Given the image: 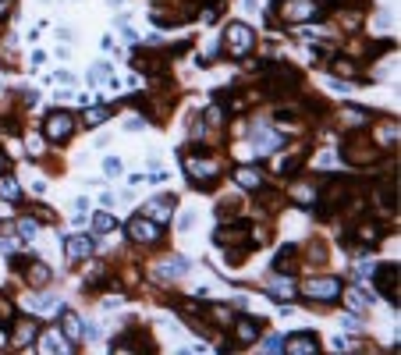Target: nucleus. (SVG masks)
<instances>
[{"instance_id": "nucleus-45", "label": "nucleus", "mask_w": 401, "mask_h": 355, "mask_svg": "<svg viewBox=\"0 0 401 355\" xmlns=\"http://www.w3.org/2000/svg\"><path fill=\"white\" fill-rule=\"evenodd\" d=\"M11 8H15V0H0V18H8Z\"/></svg>"}, {"instance_id": "nucleus-2", "label": "nucleus", "mask_w": 401, "mask_h": 355, "mask_svg": "<svg viewBox=\"0 0 401 355\" xmlns=\"http://www.w3.org/2000/svg\"><path fill=\"white\" fill-rule=\"evenodd\" d=\"M182 167H185V174H189V182H196L199 189H210L217 178L224 174V163L217 160V156H210V153H199V156H185L182 160Z\"/></svg>"}, {"instance_id": "nucleus-10", "label": "nucleus", "mask_w": 401, "mask_h": 355, "mask_svg": "<svg viewBox=\"0 0 401 355\" xmlns=\"http://www.w3.org/2000/svg\"><path fill=\"white\" fill-rule=\"evenodd\" d=\"M373 277H376V288L380 295L397 309V263H383V267H373Z\"/></svg>"}, {"instance_id": "nucleus-47", "label": "nucleus", "mask_w": 401, "mask_h": 355, "mask_svg": "<svg viewBox=\"0 0 401 355\" xmlns=\"http://www.w3.org/2000/svg\"><path fill=\"white\" fill-rule=\"evenodd\" d=\"M203 22H210V25H213V22H217V8H213V4H210V8H206V11H203Z\"/></svg>"}, {"instance_id": "nucleus-4", "label": "nucleus", "mask_w": 401, "mask_h": 355, "mask_svg": "<svg viewBox=\"0 0 401 355\" xmlns=\"http://www.w3.org/2000/svg\"><path fill=\"white\" fill-rule=\"evenodd\" d=\"M341 288L345 284H341V277H334V274H316V277H306L299 284V291L313 302H341Z\"/></svg>"}, {"instance_id": "nucleus-31", "label": "nucleus", "mask_w": 401, "mask_h": 355, "mask_svg": "<svg viewBox=\"0 0 401 355\" xmlns=\"http://www.w3.org/2000/svg\"><path fill=\"white\" fill-rule=\"evenodd\" d=\"M299 163H302V156H295V153H280V156H273V170L277 174H295L299 170Z\"/></svg>"}, {"instance_id": "nucleus-42", "label": "nucleus", "mask_w": 401, "mask_h": 355, "mask_svg": "<svg viewBox=\"0 0 401 355\" xmlns=\"http://www.w3.org/2000/svg\"><path fill=\"white\" fill-rule=\"evenodd\" d=\"M32 213H36V220H43V224H57V217H53L46 206H32Z\"/></svg>"}, {"instance_id": "nucleus-49", "label": "nucleus", "mask_w": 401, "mask_h": 355, "mask_svg": "<svg viewBox=\"0 0 401 355\" xmlns=\"http://www.w3.org/2000/svg\"><path fill=\"white\" fill-rule=\"evenodd\" d=\"M142 125H146V121H142V117H128V128H132V132H139Z\"/></svg>"}, {"instance_id": "nucleus-48", "label": "nucleus", "mask_w": 401, "mask_h": 355, "mask_svg": "<svg viewBox=\"0 0 401 355\" xmlns=\"http://www.w3.org/2000/svg\"><path fill=\"white\" fill-rule=\"evenodd\" d=\"M178 224H182V231H192V224H196V217H192V213H185V217H182Z\"/></svg>"}, {"instance_id": "nucleus-51", "label": "nucleus", "mask_w": 401, "mask_h": 355, "mask_svg": "<svg viewBox=\"0 0 401 355\" xmlns=\"http://www.w3.org/2000/svg\"><path fill=\"white\" fill-rule=\"evenodd\" d=\"M0 344H8V330H4V323H0Z\"/></svg>"}, {"instance_id": "nucleus-35", "label": "nucleus", "mask_w": 401, "mask_h": 355, "mask_svg": "<svg viewBox=\"0 0 401 355\" xmlns=\"http://www.w3.org/2000/svg\"><path fill=\"white\" fill-rule=\"evenodd\" d=\"M15 227H18V234H22V239H36V231H39V220H36V217H22Z\"/></svg>"}, {"instance_id": "nucleus-36", "label": "nucleus", "mask_w": 401, "mask_h": 355, "mask_svg": "<svg viewBox=\"0 0 401 355\" xmlns=\"http://www.w3.org/2000/svg\"><path fill=\"white\" fill-rule=\"evenodd\" d=\"M292 291H295V288H292V281H273L270 299H277V302H280V299H292Z\"/></svg>"}, {"instance_id": "nucleus-23", "label": "nucleus", "mask_w": 401, "mask_h": 355, "mask_svg": "<svg viewBox=\"0 0 401 355\" xmlns=\"http://www.w3.org/2000/svg\"><path fill=\"white\" fill-rule=\"evenodd\" d=\"M341 302H345L352 313H366L369 309V299L362 288H341Z\"/></svg>"}, {"instance_id": "nucleus-1", "label": "nucleus", "mask_w": 401, "mask_h": 355, "mask_svg": "<svg viewBox=\"0 0 401 355\" xmlns=\"http://www.w3.org/2000/svg\"><path fill=\"white\" fill-rule=\"evenodd\" d=\"M213 242H217L220 249H231V260H242V253L256 246L249 220H235V224H224V227H217Z\"/></svg>"}, {"instance_id": "nucleus-50", "label": "nucleus", "mask_w": 401, "mask_h": 355, "mask_svg": "<svg viewBox=\"0 0 401 355\" xmlns=\"http://www.w3.org/2000/svg\"><path fill=\"white\" fill-rule=\"evenodd\" d=\"M8 170V156H4V149H0V174Z\"/></svg>"}, {"instance_id": "nucleus-6", "label": "nucleus", "mask_w": 401, "mask_h": 355, "mask_svg": "<svg viewBox=\"0 0 401 355\" xmlns=\"http://www.w3.org/2000/svg\"><path fill=\"white\" fill-rule=\"evenodd\" d=\"M323 15V0H284L280 4V22L288 25H306Z\"/></svg>"}, {"instance_id": "nucleus-33", "label": "nucleus", "mask_w": 401, "mask_h": 355, "mask_svg": "<svg viewBox=\"0 0 401 355\" xmlns=\"http://www.w3.org/2000/svg\"><path fill=\"white\" fill-rule=\"evenodd\" d=\"M114 227H118V217H114V213H107V210L93 213V231H100V234H110Z\"/></svg>"}, {"instance_id": "nucleus-44", "label": "nucleus", "mask_w": 401, "mask_h": 355, "mask_svg": "<svg viewBox=\"0 0 401 355\" xmlns=\"http://www.w3.org/2000/svg\"><path fill=\"white\" fill-rule=\"evenodd\" d=\"M263 344H266V351H280V334H270Z\"/></svg>"}, {"instance_id": "nucleus-15", "label": "nucleus", "mask_w": 401, "mask_h": 355, "mask_svg": "<svg viewBox=\"0 0 401 355\" xmlns=\"http://www.w3.org/2000/svg\"><path fill=\"white\" fill-rule=\"evenodd\" d=\"M64 256H68L72 263L89 260V256H93V239H89V234H68V239H64Z\"/></svg>"}, {"instance_id": "nucleus-26", "label": "nucleus", "mask_w": 401, "mask_h": 355, "mask_svg": "<svg viewBox=\"0 0 401 355\" xmlns=\"http://www.w3.org/2000/svg\"><path fill=\"white\" fill-rule=\"evenodd\" d=\"M29 309H32V313H46V316H57V313L64 309V302L57 299V295H53V299H50V295H39V299H29Z\"/></svg>"}, {"instance_id": "nucleus-19", "label": "nucleus", "mask_w": 401, "mask_h": 355, "mask_svg": "<svg viewBox=\"0 0 401 355\" xmlns=\"http://www.w3.org/2000/svg\"><path fill=\"white\" fill-rule=\"evenodd\" d=\"M192 270V263L185 260V256H167V260H160V281H182L185 274Z\"/></svg>"}, {"instance_id": "nucleus-32", "label": "nucleus", "mask_w": 401, "mask_h": 355, "mask_svg": "<svg viewBox=\"0 0 401 355\" xmlns=\"http://www.w3.org/2000/svg\"><path fill=\"white\" fill-rule=\"evenodd\" d=\"M330 68H334V75H341V79H352V82H359V65H355V61H345V57H334V61H330Z\"/></svg>"}, {"instance_id": "nucleus-46", "label": "nucleus", "mask_w": 401, "mask_h": 355, "mask_svg": "<svg viewBox=\"0 0 401 355\" xmlns=\"http://www.w3.org/2000/svg\"><path fill=\"white\" fill-rule=\"evenodd\" d=\"M341 327H345V330H359V320L355 316H345V320H341Z\"/></svg>"}, {"instance_id": "nucleus-14", "label": "nucleus", "mask_w": 401, "mask_h": 355, "mask_svg": "<svg viewBox=\"0 0 401 355\" xmlns=\"http://www.w3.org/2000/svg\"><path fill=\"white\" fill-rule=\"evenodd\" d=\"M170 213H175V199H170V196H156V199H149L142 206V217L153 220V224H160V227L170 220Z\"/></svg>"}, {"instance_id": "nucleus-7", "label": "nucleus", "mask_w": 401, "mask_h": 355, "mask_svg": "<svg viewBox=\"0 0 401 355\" xmlns=\"http://www.w3.org/2000/svg\"><path fill=\"white\" fill-rule=\"evenodd\" d=\"M249 142H252V153H273V149H280L284 135H280V128H273L270 121H256V125L249 128Z\"/></svg>"}, {"instance_id": "nucleus-30", "label": "nucleus", "mask_w": 401, "mask_h": 355, "mask_svg": "<svg viewBox=\"0 0 401 355\" xmlns=\"http://www.w3.org/2000/svg\"><path fill=\"white\" fill-rule=\"evenodd\" d=\"M0 199H8V203H18V199H22V185H18V178H11L8 170L0 174Z\"/></svg>"}, {"instance_id": "nucleus-41", "label": "nucleus", "mask_w": 401, "mask_h": 355, "mask_svg": "<svg viewBox=\"0 0 401 355\" xmlns=\"http://www.w3.org/2000/svg\"><path fill=\"white\" fill-rule=\"evenodd\" d=\"M103 170H107L110 178H118V174H121V160H118V156H107V160H103Z\"/></svg>"}, {"instance_id": "nucleus-34", "label": "nucleus", "mask_w": 401, "mask_h": 355, "mask_svg": "<svg viewBox=\"0 0 401 355\" xmlns=\"http://www.w3.org/2000/svg\"><path fill=\"white\" fill-rule=\"evenodd\" d=\"M89 82H93V86H110V89H114L110 65H103V61H100V65H93V72H89Z\"/></svg>"}, {"instance_id": "nucleus-18", "label": "nucleus", "mask_w": 401, "mask_h": 355, "mask_svg": "<svg viewBox=\"0 0 401 355\" xmlns=\"http://www.w3.org/2000/svg\"><path fill=\"white\" fill-rule=\"evenodd\" d=\"M288 196H292L299 206H313V210H316V203H320V196H323V185H313V182H295V185L288 189Z\"/></svg>"}, {"instance_id": "nucleus-27", "label": "nucleus", "mask_w": 401, "mask_h": 355, "mask_svg": "<svg viewBox=\"0 0 401 355\" xmlns=\"http://www.w3.org/2000/svg\"><path fill=\"white\" fill-rule=\"evenodd\" d=\"M376 199H380V210L383 213H397V189L390 182H380L376 185Z\"/></svg>"}, {"instance_id": "nucleus-24", "label": "nucleus", "mask_w": 401, "mask_h": 355, "mask_svg": "<svg viewBox=\"0 0 401 355\" xmlns=\"http://www.w3.org/2000/svg\"><path fill=\"white\" fill-rule=\"evenodd\" d=\"M373 139L380 142V149H397V125L394 121H380L373 128Z\"/></svg>"}, {"instance_id": "nucleus-9", "label": "nucleus", "mask_w": 401, "mask_h": 355, "mask_svg": "<svg viewBox=\"0 0 401 355\" xmlns=\"http://www.w3.org/2000/svg\"><path fill=\"white\" fill-rule=\"evenodd\" d=\"M125 231H128V239H132L135 246H156L163 227H160V224H153V220H146L142 213H135V217L128 220V227H125Z\"/></svg>"}, {"instance_id": "nucleus-40", "label": "nucleus", "mask_w": 401, "mask_h": 355, "mask_svg": "<svg viewBox=\"0 0 401 355\" xmlns=\"http://www.w3.org/2000/svg\"><path fill=\"white\" fill-rule=\"evenodd\" d=\"M213 57H217V39H210V43L203 46V53H199V65H210Z\"/></svg>"}, {"instance_id": "nucleus-11", "label": "nucleus", "mask_w": 401, "mask_h": 355, "mask_svg": "<svg viewBox=\"0 0 401 355\" xmlns=\"http://www.w3.org/2000/svg\"><path fill=\"white\" fill-rule=\"evenodd\" d=\"M231 330H235V344H238V348H249V344L259 341L263 320H259V316H238V320L231 323Z\"/></svg>"}, {"instance_id": "nucleus-17", "label": "nucleus", "mask_w": 401, "mask_h": 355, "mask_svg": "<svg viewBox=\"0 0 401 355\" xmlns=\"http://www.w3.org/2000/svg\"><path fill=\"white\" fill-rule=\"evenodd\" d=\"M345 156L355 163H369V160H376V149L366 142V135H352V139H345Z\"/></svg>"}, {"instance_id": "nucleus-22", "label": "nucleus", "mask_w": 401, "mask_h": 355, "mask_svg": "<svg viewBox=\"0 0 401 355\" xmlns=\"http://www.w3.org/2000/svg\"><path fill=\"white\" fill-rule=\"evenodd\" d=\"M50 277H53V270H50L46 263H39V260H32V263L25 267V284H29V288H43V284H50Z\"/></svg>"}, {"instance_id": "nucleus-38", "label": "nucleus", "mask_w": 401, "mask_h": 355, "mask_svg": "<svg viewBox=\"0 0 401 355\" xmlns=\"http://www.w3.org/2000/svg\"><path fill=\"white\" fill-rule=\"evenodd\" d=\"M107 277V267L103 263H89V270H86V284H100Z\"/></svg>"}, {"instance_id": "nucleus-20", "label": "nucleus", "mask_w": 401, "mask_h": 355, "mask_svg": "<svg viewBox=\"0 0 401 355\" xmlns=\"http://www.w3.org/2000/svg\"><path fill=\"white\" fill-rule=\"evenodd\" d=\"M380 242V224H373V220H362L359 227H355V234H352V242L348 246H362V249H373Z\"/></svg>"}, {"instance_id": "nucleus-28", "label": "nucleus", "mask_w": 401, "mask_h": 355, "mask_svg": "<svg viewBox=\"0 0 401 355\" xmlns=\"http://www.w3.org/2000/svg\"><path fill=\"white\" fill-rule=\"evenodd\" d=\"M295 256H299V249L295 246H284L280 253H277V260H273V267H277V274H295Z\"/></svg>"}, {"instance_id": "nucleus-43", "label": "nucleus", "mask_w": 401, "mask_h": 355, "mask_svg": "<svg viewBox=\"0 0 401 355\" xmlns=\"http://www.w3.org/2000/svg\"><path fill=\"white\" fill-rule=\"evenodd\" d=\"M345 121H348V125H362V121H366V114H362V110H352V107H348V110H345Z\"/></svg>"}, {"instance_id": "nucleus-37", "label": "nucleus", "mask_w": 401, "mask_h": 355, "mask_svg": "<svg viewBox=\"0 0 401 355\" xmlns=\"http://www.w3.org/2000/svg\"><path fill=\"white\" fill-rule=\"evenodd\" d=\"M220 125H224V107L213 103V107L206 110V128H220Z\"/></svg>"}, {"instance_id": "nucleus-3", "label": "nucleus", "mask_w": 401, "mask_h": 355, "mask_svg": "<svg viewBox=\"0 0 401 355\" xmlns=\"http://www.w3.org/2000/svg\"><path fill=\"white\" fill-rule=\"evenodd\" d=\"M220 46H224V53H227V57H235V61L249 57V53H252V46H256V32H252V25H245V22H231V25L224 29Z\"/></svg>"}, {"instance_id": "nucleus-8", "label": "nucleus", "mask_w": 401, "mask_h": 355, "mask_svg": "<svg viewBox=\"0 0 401 355\" xmlns=\"http://www.w3.org/2000/svg\"><path fill=\"white\" fill-rule=\"evenodd\" d=\"M32 344H36L39 355H53V351H57V355H72V351H75V344L61 334V327H46V330H39Z\"/></svg>"}, {"instance_id": "nucleus-39", "label": "nucleus", "mask_w": 401, "mask_h": 355, "mask_svg": "<svg viewBox=\"0 0 401 355\" xmlns=\"http://www.w3.org/2000/svg\"><path fill=\"white\" fill-rule=\"evenodd\" d=\"M11 320H15V306H11V299L0 295V323H11Z\"/></svg>"}, {"instance_id": "nucleus-12", "label": "nucleus", "mask_w": 401, "mask_h": 355, "mask_svg": "<svg viewBox=\"0 0 401 355\" xmlns=\"http://www.w3.org/2000/svg\"><path fill=\"white\" fill-rule=\"evenodd\" d=\"M299 72L292 68V65H277V68H270V82H266V89L270 93H292V89H299Z\"/></svg>"}, {"instance_id": "nucleus-29", "label": "nucleus", "mask_w": 401, "mask_h": 355, "mask_svg": "<svg viewBox=\"0 0 401 355\" xmlns=\"http://www.w3.org/2000/svg\"><path fill=\"white\" fill-rule=\"evenodd\" d=\"M110 114H114V107H86L82 110V125L86 128H96V125L110 121Z\"/></svg>"}, {"instance_id": "nucleus-21", "label": "nucleus", "mask_w": 401, "mask_h": 355, "mask_svg": "<svg viewBox=\"0 0 401 355\" xmlns=\"http://www.w3.org/2000/svg\"><path fill=\"white\" fill-rule=\"evenodd\" d=\"M235 185L245 192H263V174L256 167H235Z\"/></svg>"}, {"instance_id": "nucleus-5", "label": "nucleus", "mask_w": 401, "mask_h": 355, "mask_svg": "<svg viewBox=\"0 0 401 355\" xmlns=\"http://www.w3.org/2000/svg\"><path fill=\"white\" fill-rule=\"evenodd\" d=\"M75 128H79V121H75V114H68V110H50L46 121H43V135H46L53 146L68 142V139L75 135Z\"/></svg>"}, {"instance_id": "nucleus-16", "label": "nucleus", "mask_w": 401, "mask_h": 355, "mask_svg": "<svg viewBox=\"0 0 401 355\" xmlns=\"http://www.w3.org/2000/svg\"><path fill=\"white\" fill-rule=\"evenodd\" d=\"M57 316H61V334H64L72 344L86 341V323H82V316H79V313H72V309H61Z\"/></svg>"}, {"instance_id": "nucleus-25", "label": "nucleus", "mask_w": 401, "mask_h": 355, "mask_svg": "<svg viewBox=\"0 0 401 355\" xmlns=\"http://www.w3.org/2000/svg\"><path fill=\"white\" fill-rule=\"evenodd\" d=\"M36 334H39V327H36L32 320H18V323H15V334H11L8 341H15L18 348H25V344L36 341Z\"/></svg>"}, {"instance_id": "nucleus-13", "label": "nucleus", "mask_w": 401, "mask_h": 355, "mask_svg": "<svg viewBox=\"0 0 401 355\" xmlns=\"http://www.w3.org/2000/svg\"><path fill=\"white\" fill-rule=\"evenodd\" d=\"M280 348L288 351V355H316V351H320V337L309 334V330H299V334H288V337H284Z\"/></svg>"}]
</instances>
